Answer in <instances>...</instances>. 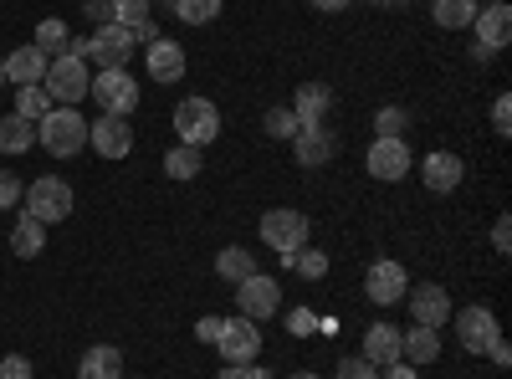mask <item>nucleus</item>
Returning <instances> with one entry per match:
<instances>
[{"mask_svg":"<svg viewBox=\"0 0 512 379\" xmlns=\"http://www.w3.org/2000/svg\"><path fill=\"white\" fill-rule=\"evenodd\" d=\"M88 88H93V72H88V62H82V57L62 52V57H52V62H47L41 93L52 98V108H77L82 98H88Z\"/></svg>","mask_w":512,"mask_h":379,"instance_id":"nucleus-1","label":"nucleus"},{"mask_svg":"<svg viewBox=\"0 0 512 379\" xmlns=\"http://www.w3.org/2000/svg\"><path fill=\"white\" fill-rule=\"evenodd\" d=\"M36 144L47 154H57V159H72L82 144H88V123H82L77 108H52L47 118L36 123Z\"/></svg>","mask_w":512,"mask_h":379,"instance_id":"nucleus-2","label":"nucleus"},{"mask_svg":"<svg viewBox=\"0 0 512 379\" xmlns=\"http://www.w3.org/2000/svg\"><path fill=\"white\" fill-rule=\"evenodd\" d=\"M175 134H180V144H195V149L216 144L221 139V108L210 98H185L175 108Z\"/></svg>","mask_w":512,"mask_h":379,"instance_id":"nucleus-3","label":"nucleus"},{"mask_svg":"<svg viewBox=\"0 0 512 379\" xmlns=\"http://www.w3.org/2000/svg\"><path fill=\"white\" fill-rule=\"evenodd\" d=\"M21 205L31 210V216H36L41 226L67 221V216H72V185H67V180H57V175H41V180H31V190L21 195Z\"/></svg>","mask_w":512,"mask_h":379,"instance_id":"nucleus-4","label":"nucleus"},{"mask_svg":"<svg viewBox=\"0 0 512 379\" xmlns=\"http://www.w3.org/2000/svg\"><path fill=\"white\" fill-rule=\"evenodd\" d=\"M262 241L277 251V257H292V251H303V241H308V216L303 210H267Z\"/></svg>","mask_w":512,"mask_h":379,"instance_id":"nucleus-5","label":"nucleus"},{"mask_svg":"<svg viewBox=\"0 0 512 379\" xmlns=\"http://www.w3.org/2000/svg\"><path fill=\"white\" fill-rule=\"evenodd\" d=\"M456 339H461V349L466 354H492L497 344H502V328H497V313L492 308H466V313H456Z\"/></svg>","mask_w":512,"mask_h":379,"instance_id":"nucleus-6","label":"nucleus"},{"mask_svg":"<svg viewBox=\"0 0 512 379\" xmlns=\"http://www.w3.org/2000/svg\"><path fill=\"white\" fill-rule=\"evenodd\" d=\"M88 93L98 98V108H103V113H118V118H128V108H139V82L128 77L123 67H108V72H98Z\"/></svg>","mask_w":512,"mask_h":379,"instance_id":"nucleus-7","label":"nucleus"},{"mask_svg":"<svg viewBox=\"0 0 512 379\" xmlns=\"http://www.w3.org/2000/svg\"><path fill=\"white\" fill-rule=\"evenodd\" d=\"M236 303H241V313H246L251 323L277 318V308H282V287H277V277L251 272L246 282H236Z\"/></svg>","mask_w":512,"mask_h":379,"instance_id":"nucleus-8","label":"nucleus"},{"mask_svg":"<svg viewBox=\"0 0 512 379\" xmlns=\"http://www.w3.org/2000/svg\"><path fill=\"white\" fill-rule=\"evenodd\" d=\"M88 57L98 62V72H108V67H128V57H134V36H128V26H118V21L98 26V31L88 36Z\"/></svg>","mask_w":512,"mask_h":379,"instance_id":"nucleus-9","label":"nucleus"},{"mask_svg":"<svg viewBox=\"0 0 512 379\" xmlns=\"http://www.w3.org/2000/svg\"><path fill=\"white\" fill-rule=\"evenodd\" d=\"M88 144L98 154H108V159H128V154H134V129H128V118L103 113L98 123H88Z\"/></svg>","mask_w":512,"mask_h":379,"instance_id":"nucleus-10","label":"nucleus"},{"mask_svg":"<svg viewBox=\"0 0 512 379\" xmlns=\"http://www.w3.org/2000/svg\"><path fill=\"white\" fill-rule=\"evenodd\" d=\"M405 287H410V277H405V267L400 262H374L369 267V277H364V292H369V303H379V308H395L400 298H405Z\"/></svg>","mask_w":512,"mask_h":379,"instance_id":"nucleus-11","label":"nucleus"},{"mask_svg":"<svg viewBox=\"0 0 512 379\" xmlns=\"http://www.w3.org/2000/svg\"><path fill=\"white\" fill-rule=\"evenodd\" d=\"M405 292H410V318H415L420 328H441V323L456 313L441 282H420V287H405Z\"/></svg>","mask_w":512,"mask_h":379,"instance_id":"nucleus-12","label":"nucleus"},{"mask_svg":"<svg viewBox=\"0 0 512 379\" xmlns=\"http://www.w3.org/2000/svg\"><path fill=\"white\" fill-rule=\"evenodd\" d=\"M216 349H221V359H226V364H251V359H256V349H262V333H256V323H251V318H226Z\"/></svg>","mask_w":512,"mask_h":379,"instance_id":"nucleus-13","label":"nucleus"},{"mask_svg":"<svg viewBox=\"0 0 512 379\" xmlns=\"http://www.w3.org/2000/svg\"><path fill=\"white\" fill-rule=\"evenodd\" d=\"M369 175H374V180H405V175H410V149H405V139H374V149H369Z\"/></svg>","mask_w":512,"mask_h":379,"instance_id":"nucleus-14","label":"nucleus"},{"mask_svg":"<svg viewBox=\"0 0 512 379\" xmlns=\"http://www.w3.org/2000/svg\"><path fill=\"white\" fill-rule=\"evenodd\" d=\"M144 62H149V77L154 82H180L185 77V47H180V41H149V47H144Z\"/></svg>","mask_w":512,"mask_h":379,"instance_id":"nucleus-15","label":"nucleus"},{"mask_svg":"<svg viewBox=\"0 0 512 379\" xmlns=\"http://www.w3.org/2000/svg\"><path fill=\"white\" fill-rule=\"evenodd\" d=\"M461 175H466V164H461L456 154H446V149L425 154V164H420V180H425V190H436V195L456 190V185H461Z\"/></svg>","mask_w":512,"mask_h":379,"instance_id":"nucleus-16","label":"nucleus"},{"mask_svg":"<svg viewBox=\"0 0 512 379\" xmlns=\"http://www.w3.org/2000/svg\"><path fill=\"white\" fill-rule=\"evenodd\" d=\"M472 26H477V47H487V52L507 47V36H512V11H507V0H497V6L477 11Z\"/></svg>","mask_w":512,"mask_h":379,"instance_id":"nucleus-17","label":"nucleus"},{"mask_svg":"<svg viewBox=\"0 0 512 379\" xmlns=\"http://www.w3.org/2000/svg\"><path fill=\"white\" fill-rule=\"evenodd\" d=\"M400 359H405L410 369H420V364H436V359H441V333L415 323L410 333H400Z\"/></svg>","mask_w":512,"mask_h":379,"instance_id":"nucleus-18","label":"nucleus"},{"mask_svg":"<svg viewBox=\"0 0 512 379\" xmlns=\"http://www.w3.org/2000/svg\"><path fill=\"white\" fill-rule=\"evenodd\" d=\"M47 62L52 57H41L36 47H21L6 57V82H16V88H41V77H47Z\"/></svg>","mask_w":512,"mask_h":379,"instance_id":"nucleus-19","label":"nucleus"},{"mask_svg":"<svg viewBox=\"0 0 512 379\" xmlns=\"http://www.w3.org/2000/svg\"><path fill=\"white\" fill-rule=\"evenodd\" d=\"M364 359H369L374 369L395 364V359H400V328H395V323H374V328L364 333Z\"/></svg>","mask_w":512,"mask_h":379,"instance_id":"nucleus-20","label":"nucleus"},{"mask_svg":"<svg viewBox=\"0 0 512 379\" xmlns=\"http://www.w3.org/2000/svg\"><path fill=\"white\" fill-rule=\"evenodd\" d=\"M292 144H297V164H328L333 159V134L318 129V123H303L292 134Z\"/></svg>","mask_w":512,"mask_h":379,"instance_id":"nucleus-21","label":"nucleus"},{"mask_svg":"<svg viewBox=\"0 0 512 379\" xmlns=\"http://www.w3.org/2000/svg\"><path fill=\"white\" fill-rule=\"evenodd\" d=\"M77 379H123V354L113 344H93L77 364Z\"/></svg>","mask_w":512,"mask_h":379,"instance_id":"nucleus-22","label":"nucleus"},{"mask_svg":"<svg viewBox=\"0 0 512 379\" xmlns=\"http://www.w3.org/2000/svg\"><path fill=\"white\" fill-rule=\"evenodd\" d=\"M41 246H47V226H41L31 210L21 205V216H16V226H11V251H16V257H36Z\"/></svg>","mask_w":512,"mask_h":379,"instance_id":"nucleus-23","label":"nucleus"},{"mask_svg":"<svg viewBox=\"0 0 512 379\" xmlns=\"http://www.w3.org/2000/svg\"><path fill=\"white\" fill-rule=\"evenodd\" d=\"M328 103H333V93L323 88V82H303L297 98H292V113H297V123H318L328 113Z\"/></svg>","mask_w":512,"mask_h":379,"instance_id":"nucleus-24","label":"nucleus"},{"mask_svg":"<svg viewBox=\"0 0 512 379\" xmlns=\"http://www.w3.org/2000/svg\"><path fill=\"white\" fill-rule=\"evenodd\" d=\"M31 144H36V123H26L21 113L0 118V149H6V154H26Z\"/></svg>","mask_w":512,"mask_h":379,"instance_id":"nucleus-25","label":"nucleus"},{"mask_svg":"<svg viewBox=\"0 0 512 379\" xmlns=\"http://www.w3.org/2000/svg\"><path fill=\"white\" fill-rule=\"evenodd\" d=\"M431 11H436V26H441V31H461V26L477 21L482 6H477V0H436Z\"/></svg>","mask_w":512,"mask_h":379,"instance_id":"nucleus-26","label":"nucleus"},{"mask_svg":"<svg viewBox=\"0 0 512 379\" xmlns=\"http://www.w3.org/2000/svg\"><path fill=\"white\" fill-rule=\"evenodd\" d=\"M200 164H205V154H200L195 144H180V149L164 154V175H169V180H195Z\"/></svg>","mask_w":512,"mask_h":379,"instance_id":"nucleus-27","label":"nucleus"},{"mask_svg":"<svg viewBox=\"0 0 512 379\" xmlns=\"http://www.w3.org/2000/svg\"><path fill=\"white\" fill-rule=\"evenodd\" d=\"M67 41H72V31H67V21H57V16H47V21L36 26V52H41V57H62Z\"/></svg>","mask_w":512,"mask_h":379,"instance_id":"nucleus-28","label":"nucleus"},{"mask_svg":"<svg viewBox=\"0 0 512 379\" xmlns=\"http://www.w3.org/2000/svg\"><path fill=\"white\" fill-rule=\"evenodd\" d=\"M216 272H221L226 282H246V277L256 272V262H251V251H246V246H226L221 257H216Z\"/></svg>","mask_w":512,"mask_h":379,"instance_id":"nucleus-29","label":"nucleus"},{"mask_svg":"<svg viewBox=\"0 0 512 379\" xmlns=\"http://www.w3.org/2000/svg\"><path fill=\"white\" fill-rule=\"evenodd\" d=\"M169 6H175V16L185 26H205V21L221 16V0H169Z\"/></svg>","mask_w":512,"mask_h":379,"instance_id":"nucleus-30","label":"nucleus"},{"mask_svg":"<svg viewBox=\"0 0 512 379\" xmlns=\"http://www.w3.org/2000/svg\"><path fill=\"white\" fill-rule=\"evenodd\" d=\"M16 113H21L26 123H41V118L52 113V98L41 93V88H21V93H16Z\"/></svg>","mask_w":512,"mask_h":379,"instance_id":"nucleus-31","label":"nucleus"},{"mask_svg":"<svg viewBox=\"0 0 512 379\" xmlns=\"http://www.w3.org/2000/svg\"><path fill=\"white\" fill-rule=\"evenodd\" d=\"M297 277H308V282H318L323 272H328V257H323V251H292V257H282Z\"/></svg>","mask_w":512,"mask_h":379,"instance_id":"nucleus-32","label":"nucleus"},{"mask_svg":"<svg viewBox=\"0 0 512 379\" xmlns=\"http://www.w3.org/2000/svg\"><path fill=\"white\" fill-rule=\"evenodd\" d=\"M374 134L379 139H405V108H379L374 113Z\"/></svg>","mask_w":512,"mask_h":379,"instance_id":"nucleus-33","label":"nucleus"},{"mask_svg":"<svg viewBox=\"0 0 512 379\" xmlns=\"http://www.w3.org/2000/svg\"><path fill=\"white\" fill-rule=\"evenodd\" d=\"M297 129H303V123H297L292 108H272V113H267V134H272V139H292Z\"/></svg>","mask_w":512,"mask_h":379,"instance_id":"nucleus-34","label":"nucleus"},{"mask_svg":"<svg viewBox=\"0 0 512 379\" xmlns=\"http://www.w3.org/2000/svg\"><path fill=\"white\" fill-rule=\"evenodd\" d=\"M113 21H118V26H139V21H149V0H113Z\"/></svg>","mask_w":512,"mask_h":379,"instance_id":"nucleus-35","label":"nucleus"},{"mask_svg":"<svg viewBox=\"0 0 512 379\" xmlns=\"http://www.w3.org/2000/svg\"><path fill=\"white\" fill-rule=\"evenodd\" d=\"M21 195H26V185L11 175V170H0V210H11V205H21Z\"/></svg>","mask_w":512,"mask_h":379,"instance_id":"nucleus-36","label":"nucleus"},{"mask_svg":"<svg viewBox=\"0 0 512 379\" xmlns=\"http://www.w3.org/2000/svg\"><path fill=\"white\" fill-rule=\"evenodd\" d=\"M492 129H497L502 139L512 134V98H507V93H502V98L492 103Z\"/></svg>","mask_w":512,"mask_h":379,"instance_id":"nucleus-37","label":"nucleus"},{"mask_svg":"<svg viewBox=\"0 0 512 379\" xmlns=\"http://www.w3.org/2000/svg\"><path fill=\"white\" fill-rule=\"evenodd\" d=\"M338 379H379V369L369 359H344L338 364Z\"/></svg>","mask_w":512,"mask_h":379,"instance_id":"nucleus-38","label":"nucleus"},{"mask_svg":"<svg viewBox=\"0 0 512 379\" xmlns=\"http://www.w3.org/2000/svg\"><path fill=\"white\" fill-rule=\"evenodd\" d=\"M0 379H31V359H21V354L0 359Z\"/></svg>","mask_w":512,"mask_h":379,"instance_id":"nucleus-39","label":"nucleus"},{"mask_svg":"<svg viewBox=\"0 0 512 379\" xmlns=\"http://www.w3.org/2000/svg\"><path fill=\"white\" fill-rule=\"evenodd\" d=\"M221 379H272L267 369H256V364H226Z\"/></svg>","mask_w":512,"mask_h":379,"instance_id":"nucleus-40","label":"nucleus"},{"mask_svg":"<svg viewBox=\"0 0 512 379\" xmlns=\"http://www.w3.org/2000/svg\"><path fill=\"white\" fill-rule=\"evenodd\" d=\"M128 36H134V47H149V41H159V31H154V16H149V21H139V26H128Z\"/></svg>","mask_w":512,"mask_h":379,"instance_id":"nucleus-41","label":"nucleus"},{"mask_svg":"<svg viewBox=\"0 0 512 379\" xmlns=\"http://www.w3.org/2000/svg\"><path fill=\"white\" fill-rule=\"evenodd\" d=\"M287 328H292V333H313V328H318V318H313L308 308H297V313H287Z\"/></svg>","mask_w":512,"mask_h":379,"instance_id":"nucleus-42","label":"nucleus"},{"mask_svg":"<svg viewBox=\"0 0 512 379\" xmlns=\"http://www.w3.org/2000/svg\"><path fill=\"white\" fill-rule=\"evenodd\" d=\"M492 246H497V251H512V221H507V216H497V226H492Z\"/></svg>","mask_w":512,"mask_h":379,"instance_id":"nucleus-43","label":"nucleus"},{"mask_svg":"<svg viewBox=\"0 0 512 379\" xmlns=\"http://www.w3.org/2000/svg\"><path fill=\"white\" fill-rule=\"evenodd\" d=\"M221 328H226V318H200V323H195V333H200L205 344H216V339H221Z\"/></svg>","mask_w":512,"mask_h":379,"instance_id":"nucleus-44","label":"nucleus"},{"mask_svg":"<svg viewBox=\"0 0 512 379\" xmlns=\"http://www.w3.org/2000/svg\"><path fill=\"white\" fill-rule=\"evenodd\" d=\"M384 379H415V369L405 359H395V364H384Z\"/></svg>","mask_w":512,"mask_h":379,"instance_id":"nucleus-45","label":"nucleus"},{"mask_svg":"<svg viewBox=\"0 0 512 379\" xmlns=\"http://www.w3.org/2000/svg\"><path fill=\"white\" fill-rule=\"evenodd\" d=\"M308 6H318V11H344L349 0H308Z\"/></svg>","mask_w":512,"mask_h":379,"instance_id":"nucleus-46","label":"nucleus"},{"mask_svg":"<svg viewBox=\"0 0 512 379\" xmlns=\"http://www.w3.org/2000/svg\"><path fill=\"white\" fill-rule=\"evenodd\" d=\"M287 379H318V374H308V369H303V374H287Z\"/></svg>","mask_w":512,"mask_h":379,"instance_id":"nucleus-47","label":"nucleus"},{"mask_svg":"<svg viewBox=\"0 0 512 379\" xmlns=\"http://www.w3.org/2000/svg\"><path fill=\"white\" fill-rule=\"evenodd\" d=\"M0 82H6V57H0Z\"/></svg>","mask_w":512,"mask_h":379,"instance_id":"nucleus-48","label":"nucleus"},{"mask_svg":"<svg viewBox=\"0 0 512 379\" xmlns=\"http://www.w3.org/2000/svg\"><path fill=\"white\" fill-rule=\"evenodd\" d=\"M374 6H395V0H374Z\"/></svg>","mask_w":512,"mask_h":379,"instance_id":"nucleus-49","label":"nucleus"},{"mask_svg":"<svg viewBox=\"0 0 512 379\" xmlns=\"http://www.w3.org/2000/svg\"><path fill=\"white\" fill-rule=\"evenodd\" d=\"M477 6H482V0H477ZM487 6H497V0H487Z\"/></svg>","mask_w":512,"mask_h":379,"instance_id":"nucleus-50","label":"nucleus"}]
</instances>
